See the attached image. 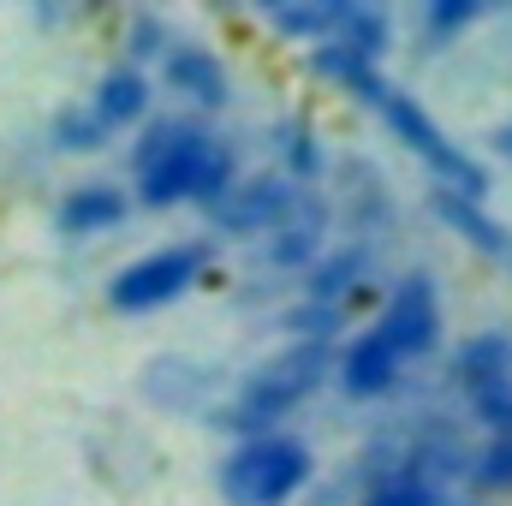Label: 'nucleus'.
I'll return each instance as SVG.
<instances>
[{
  "mask_svg": "<svg viewBox=\"0 0 512 506\" xmlns=\"http://www.w3.org/2000/svg\"><path fill=\"white\" fill-rule=\"evenodd\" d=\"M435 340H441V298L429 274H405L382 310L364 322V334H352V346L340 352V387L352 399H382L405 364L435 352Z\"/></svg>",
  "mask_w": 512,
  "mask_h": 506,
  "instance_id": "obj_1",
  "label": "nucleus"
},
{
  "mask_svg": "<svg viewBox=\"0 0 512 506\" xmlns=\"http://www.w3.org/2000/svg\"><path fill=\"white\" fill-rule=\"evenodd\" d=\"M131 179H137L143 209H179V203H215L239 179V167H233L227 137H215L209 126L155 120L131 155Z\"/></svg>",
  "mask_w": 512,
  "mask_h": 506,
  "instance_id": "obj_2",
  "label": "nucleus"
},
{
  "mask_svg": "<svg viewBox=\"0 0 512 506\" xmlns=\"http://www.w3.org/2000/svg\"><path fill=\"white\" fill-rule=\"evenodd\" d=\"M352 96H364L376 114H382V126L435 173V191H453V197H471V203H483V191H489V173H483V161H471L447 131L435 126L423 108H417V96H405V90H393L382 72H370V78H358L352 84Z\"/></svg>",
  "mask_w": 512,
  "mask_h": 506,
  "instance_id": "obj_3",
  "label": "nucleus"
},
{
  "mask_svg": "<svg viewBox=\"0 0 512 506\" xmlns=\"http://www.w3.org/2000/svg\"><path fill=\"white\" fill-rule=\"evenodd\" d=\"M310 471H316V459H310L304 435H292V429L245 435L221 459V495H227V506H286L310 483Z\"/></svg>",
  "mask_w": 512,
  "mask_h": 506,
  "instance_id": "obj_4",
  "label": "nucleus"
},
{
  "mask_svg": "<svg viewBox=\"0 0 512 506\" xmlns=\"http://www.w3.org/2000/svg\"><path fill=\"white\" fill-rule=\"evenodd\" d=\"M322 370H328V340L286 346L280 358H268V364L239 387V399H233V411H227V429H239V441H245V435H268V429H280V417L316 393Z\"/></svg>",
  "mask_w": 512,
  "mask_h": 506,
  "instance_id": "obj_5",
  "label": "nucleus"
},
{
  "mask_svg": "<svg viewBox=\"0 0 512 506\" xmlns=\"http://www.w3.org/2000/svg\"><path fill=\"white\" fill-rule=\"evenodd\" d=\"M215 262L209 239H179V245H161V251L131 256L126 268L108 280V310L120 316H149L161 304H179Z\"/></svg>",
  "mask_w": 512,
  "mask_h": 506,
  "instance_id": "obj_6",
  "label": "nucleus"
},
{
  "mask_svg": "<svg viewBox=\"0 0 512 506\" xmlns=\"http://www.w3.org/2000/svg\"><path fill=\"white\" fill-rule=\"evenodd\" d=\"M453 376L459 393L471 399V411L489 423V435L512 429V334H477L453 352Z\"/></svg>",
  "mask_w": 512,
  "mask_h": 506,
  "instance_id": "obj_7",
  "label": "nucleus"
},
{
  "mask_svg": "<svg viewBox=\"0 0 512 506\" xmlns=\"http://www.w3.org/2000/svg\"><path fill=\"white\" fill-rule=\"evenodd\" d=\"M298 203H304V191H292V179H233L215 203H209V215H215V227L221 233H280L292 215H298Z\"/></svg>",
  "mask_w": 512,
  "mask_h": 506,
  "instance_id": "obj_8",
  "label": "nucleus"
},
{
  "mask_svg": "<svg viewBox=\"0 0 512 506\" xmlns=\"http://www.w3.org/2000/svg\"><path fill=\"white\" fill-rule=\"evenodd\" d=\"M161 84L173 96H185L191 108H227L233 102V78L221 66V54L197 48V42H173L161 48Z\"/></svg>",
  "mask_w": 512,
  "mask_h": 506,
  "instance_id": "obj_9",
  "label": "nucleus"
},
{
  "mask_svg": "<svg viewBox=\"0 0 512 506\" xmlns=\"http://www.w3.org/2000/svg\"><path fill=\"white\" fill-rule=\"evenodd\" d=\"M84 114L108 131V137L126 131V126H137V120L149 114V78H143L137 66H114V72H102V84H96V96L84 102Z\"/></svg>",
  "mask_w": 512,
  "mask_h": 506,
  "instance_id": "obj_10",
  "label": "nucleus"
},
{
  "mask_svg": "<svg viewBox=\"0 0 512 506\" xmlns=\"http://www.w3.org/2000/svg\"><path fill=\"white\" fill-rule=\"evenodd\" d=\"M126 191L120 185H72L66 191V203H60V233H72V239H96V233H114L120 221H126Z\"/></svg>",
  "mask_w": 512,
  "mask_h": 506,
  "instance_id": "obj_11",
  "label": "nucleus"
},
{
  "mask_svg": "<svg viewBox=\"0 0 512 506\" xmlns=\"http://www.w3.org/2000/svg\"><path fill=\"white\" fill-rule=\"evenodd\" d=\"M429 203H435V215H441L453 233H465V245H477L483 256H495V262H507V268H512V233L501 227V221H489V215H483V203L453 197V191H435Z\"/></svg>",
  "mask_w": 512,
  "mask_h": 506,
  "instance_id": "obj_12",
  "label": "nucleus"
},
{
  "mask_svg": "<svg viewBox=\"0 0 512 506\" xmlns=\"http://www.w3.org/2000/svg\"><path fill=\"white\" fill-rule=\"evenodd\" d=\"M364 506H447V495H441V483L423 465H399V471H387V477L370 483Z\"/></svg>",
  "mask_w": 512,
  "mask_h": 506,
  "instance_id": "obj_13",
  "label": "nucleus"
},
{
  "mask_svg": "<svg viewBox=\"0 0 512 506\" xmlns=\"http://www.w3.org/2000/svg\"><path fill=\"white\" fill-rule=\"evenodd\" d=\"M340 12H346V6H268L262 18H268L274 30H286L292 42H304V48H316V42H328V36H334V24H340Z\"/></svg>",
  "mask_w": 512,
  "mask_h": 506,
  "instance_id": "obj_14",
  "label": "nucleus"
},
{
  "mask_svg": "<svg viewBox=\"0 0 512 506\" xmlns=\"http://www.w3.org/2000/svg\"><path fill=\"white\" fill-rule=\"evenodd\" d=\"M471 489H483V495L512 489V429H501V435L471 459Z\"/></svg>",
  "mask_w": 512,
  "mask_h": 506,
  "instance_id": "obj_15",
  "label": "nucleus"
},
{
  "mask_svg": "<svg viewBox=\"0 0 512 506\" xmlns=\"http://www.w3.org/2000/svg\"><path fill=\"white\" fill-rule=\"evenodd\" d=\"M54 137H60V149H102V143H108V131L96 126L84 108H66V114L54 120Z\"/></svg>",
  "mask_w": 512,
  "mask_h": 506,
  "instance_id": "obj_16",
  "label": "nucleus"
},
{
  "mask_svg": "<svg viewBox=\"0 0 512 506\" xmlns=\"http://www.w3.org/2000/svg\"><path fill=\"white\" fill-rule=\"evenodd\" d=\"M280 137H286V161H292V173H298V179H310V173L322 167V155H316V137H310V126H286Z\"/></svg>",
  "mask_w": 512,
  "mask_h": 506,
  "instance_id": "obj_17",
  "label": "nucleus"
},
{
  "mask_svg": "<svg viewBox=\"0 0 512 506\" xmlns=\"http://www.w3.org/2000/svg\"><path fill=\"white\" fill-rule=\"evenodd\" d=\"M483 18V6H429L423 12V30L429 36H459L465 24H477Z\"/></svg>",
  "mask_w": 512,
  "mask_h": 506,
  "instance_id": "obj_18",
  "label": "nucleus"
},
{
  "mask_svg": "<svg viewBox=\"0 0 512 506\" xmlns=\"http://www.w3.org/2000/svg\"><path fill=\"white\" fill-rule=\"evenodd\" d=\"M489 143H495V149L512 161V120H507V126H495V137H489Z\"/></svg>",
  "mask_w": 512,
  "mask_h": 506,
  "instance_id": "obj_19",
  "label": "nucleus"
}]
</instances>
